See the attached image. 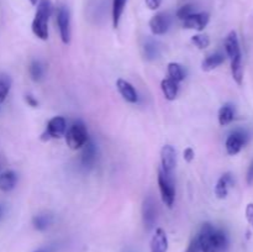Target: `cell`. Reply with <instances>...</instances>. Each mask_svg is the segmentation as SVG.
I'll return each instance as SVG.
<instances>
[{
	"mask_svg": "<svg viewBox=\"0 0 253 252\" xmlns=\"http://www.w3.org/2000/svg\"><path fill=\"white\" fill-rule=\"evenodd\" d=\"M197 237L199 240L202 252H226L229 249L230 241L226 231L214 226L210 222L202 225Z\"/></svg>",
	"mask_w": 253,
	"mask_h": 252,
	"instance_id": "obj_1",
	"label": "cell"
},
{
	"mask_svg": "<svg viewBox=\"0 0 253 252\" xmlns=\"http://www.w3.org/2000/svg\"><path fill=\"white\" fill-rule=\"evenodd\" d=\"M52 14V4L49 0H40L36 15L32 21V32L42 41L48 39V20Z\"/></svg>",
	"mask_w": 253,
	"mask_h": 252,
	"instance_id": "obj_2",
	"label": "cell"
},
{
	"mask_svg": "<svg viewBox=\"0 0 253 252\" xmlns=\"http://www.w3.org/2000/svg\"><path fill=\"white\" fill-rule=\"evenodd\" d=\"M89 140L88 130L86 126L84 125L82 121H76L71 127L68 128L66 133V141L67 145L72 150H78L82 148Z\"/></svg>",
	"mask_w": 253,
	"mask_h": 252,
	"instance_id": "obj_3",
	"label": "cell"
},
{
	"mask_svg": "<svg viewBox=\"0 0 253 252\" xmlns=\"http://www.w3.org/2000/svg\"><path fill=\"white\" fill-rule=\"evenodd\" d=\"M158 187H160L162 202L168 208H172L175 200V187L173 174L163 172L162 169L158 170Z\"/></svg>",
	"mask_w": 253,
	"mask_h": 252,
	"instance_id": "obj_4",
	"label": "cell"
},
{
	"mask_svg": "<svg viewBox=\"0 0 253 252\" xmlns=\"http://www.w3.org/2000/svg\"><path fill=\"white\" fill-rule=\"evenodd\" d=\"M250 141V133L245 128H236L226 138L225 147L229 155L235 156L242 151V148Z\"/></svg>",
	"mask_w": 253,
	"mask_h": 252,
	"instance_id": "obj_5",
	"label": "cell"
},
{
	"mask_svg": "<svg viewBox=\"0 0 253 252\" xmlns=\"http://www.w3.org/2000/svg\"><path fill=\"white\" fill-rule=\"evenodd\" d=\"M158 217V207L157 202L152 195H148L145 198L142 204V220L145 229L151 231L156 226Z\"/></svg>",
	"mask_w": 253,
	"mask_h": 252,
	"instance_id": "obj_6",
	"label": "cell"
},
{
	"mask_svg": "<svg viewBox=\"0 0 253 252\" xmlns=\"http://www.w3.org/2000/svg\"><path fill=\"white\" fill-rule=\"evenodd\" d=\"M57 25H58L62 42L68 44L71 41V16L68 9L64 5H61L57 9Z\"/></svg>",
	"mask_w": 253,
	"mask_h": 252,
	"instance_id": "obj_7",
	"label": "cell"
},
{
	"mask_svg": "<svg viewBox=\"0 0 253 252\" xmlns=\"http://www.w3.org/2000/svg\"><path fill=\"white\" fill-rule=\"evenodd\" d=\"M67 131V123L63 116H54L47 124L46 132L43 136H47L44 140L49 138H59L66 133Z\"/></svg>",
	"mask_w": 253,
	"mask_h": 252,
	"instance_id": "obj_8",
	"label": "cell"
},
{
	"mask_svg": "<svg viewBox=\"0 0 253 252\" xmlns=\"http://www.w3.org/2000/svg\"><path fill=\"white\" fill-rule=\"evenodd\" d=\"M170 26V16L168 12H158L150 20V29L153 35L161 36L168 31Z\"/></svg>",
	"mask_w": 253,
	"mask_h": 252,
	"instance_id": "obj_9",
	"label": "cell"
},
{
	"mask_svg": "<svg viewBox=\"0 0 253 252\" xmlns=\"http://www.w3.org/2000/svg\"><path fill=\"white\" fill-rule=\"evenodd\" d=\"M175 162H177V155L173 146L166 145L161 150V163L162 168L161 169L166 173L173 174V170L175 168Z\"/></svg>",
	"mask_w": 253,
	"mask_h": 252,
	"instance_id": "obj_10",
	"label": "cell"
},
{
	"mask_svg": "<svg viewBox=\"0 0 253 252\" xmlns=\"http://www.w3.org/2000/svg\"><path fill=\"white\" fill-rule=\"evenodd\" d=\"M209 20L210 15L208 12H194V14L189 15L187 19L183 20V26L185 29L202 31V30H204L207 27Z\"/></svg>",
	"mask_w": 253,
	"mask_h": 252,
	"instance_id": "obj_11",
	"label": "cell"
},
{
	"mask_svg": "<svg viewBox=\"0 0 253 252\" xmlns=\"http://www.w3.org/2000/svg\"><path fill=\"white\" fill-rule=\"evenodd\" d=\"M234 184L235 179L232 173H224V174L219 178L216 185H215V195H216L219 199H225V198L227 197V194H229V190L231 189Z\"/></svg>",
	"mask_w": 253,
	"mask_h": 252,
	"instance_id": "obj_12",
	"label": "cell"
},
{
	"mask_svg": "<svg viewBox=\"0 0 253 252\" xmlns=\"http://www.w3.org/2000/svg\"><path fill=\"white\" fill-rule=\"evenodd\" d=\"M116 88H118L121 96H123L127 103L136 104L138 101L137 91L133 88L132 84L128 83L127 81H125V79H118V82H116Z\"/></svg>",
	"mask_w": 253,
	"mask_h": 252,
	"instance_id": "obj_13",
	"label": "cell"
},
{
	"mask_svg": "<svg viewBox=\"0 0 253 252\" xmlns=\"http://www.w3.org/2000/svg\"><path fill=\"white\" fill-rule=\"evenodd\" d=\"M84 150L82 153V166L84 168H91L96 162L98 158V150L94 141L88 140V142L83 146Z\"/></svg>",
	"mask_w": 253,
	"mask_h": 252,
	"instance_id": "obj_14",
	"label": "cell"
},
{
	"mask_svg": "<svg viewBox=\"0 0 253 252\" xmlns=\"http://www.w3.org/2000/svg\"><path fill=\"white\" fill-rule=\"evenodd\" d=\"M224 46H225V51H226L227 57H229L230 59L242 54L241 48H240L239 37H237V34L235 31L229 32V35H227L226 39H225L224 41Z\"/></svg>",
	"mask_w": 253,
	"mask_h": 252,
	"instance_id": "obj_15",
	"label": "cell"
},
{
	"mask_svg": "<svg viewBox=\"0 0 253 252\" xmlns=\"http://www.w3.org/2000/svg\"><path fill=\"white\" fill-rule=\"evenodd\" d=\"M168 237L163 229L156 230L152 240H151V252H167Z\"/></svg>",
	"mask_w": 253,
	"mask_h": 252,
	"instance_id": "obj_16",
	"label": "cell"
},
{
	"mask_svg": "<svg viewBox=\"0 0 253 252\" xmlns=\"http://www.w3.org/2000/svg\"><path fill=\"white\" fill-rule=\"evenodd\" d=\"M17 183V174L14 170H4L0 173V190L1 192H11Z\"/></svg>",
	"mask_w": 253,
	"mask_h": 252,
	"instance_id": "obj_17",
	"label": "cell"
},
{
	"mask_svg": "<svg viewBox=\"0 0 253 252\" xmlns=\"http://www.w3.org/2000/svg\"><path fill=\"white\" fill-rule=\"evenodd\" d=\"M235 116H236V109L235 105L231 103H226L220 108L219 110V124L221 126H227L234 121Z\"/></svg>",
	"mask_w": 253,
	"mask_h": 252,
	"instance_id": "obj_18",
	"label": "cell"
},
{
	"mask_svg": "<svg viewBox=\"0 0 253 252\" xmlns=\"http://www.w3.org/2000/svg\"><path fill=\"white\" fill-rule=\"evenodd\" d=\"M143 52H145V57L148 61H155V59H157L160 57V43L155 39H152V37H147L145 41V44H143Z\"/></svg>",
	"mask_w": 253,
	"mask_h": 252,
	"instance_id": "obj_19",
	"label": "cell"
},
{
	"mask_svg": "<svg viewBox=\"0 0 253 252\" xmlns=\"http://www.w3.org/2000/svg\"><path fill=\"white\" fill-rule=\"evenodd\" d=\"M225 61V56L221 52H215V53L209 54L204 61L202 62V69L205 72H210L212 69L217 68L219 66H221Z\"/></svg>",
	"mask_w": 253,
	"mask_h": 252,
	"instance_id": "obj_20",
	"label": "cell"
},
{
	"mask_svg": "<svg viewBox=\"0 0 253 252\" xmlns=\"http://www.w3.org/2000/svg\"><path fill=\"white\" fill-rule=\"evenodd\" d=\"M178 84L179 83H177V82L170 78L163 79L162 83H161V89H162L163 95L167 100H174L177 98L178 89H179Z\"/></svg>",
	"mask_w": 253,
	"mask_h": 252,
	"instance_id": "obj_21",
	"label": "cell"
},
{
	"mask_svg": "<svg viewBox=\"0 0 253 252\" xmlns=\"http://www.w3.org/2000/svg\"><path fill=\"white\" fill-rule=\"evenodd\" d=\"M231 61V73L232 78L239 85H242L244 82V64H242V54L230 59Z\"/></svg>",
	"mask_w": 253,
	"mask_h": 252,
	"instance_id": "obj_22",
	"label": "cell"
},
{
	"mask_svg": "<svg viewBox=\"0 0 253 252\" xmlns=\"http://www.w3.org/2000/svg\"><path fill=\"white\" fill-rule=\"evenodd\" d=\"M52 222H53V216H52L51 214H47V212L36 215V216H34V219H32V225H34L35 229L39 230V231H44V230H47L51 226Z\"/></svg>",
	"mask_w": 253,
	"mask_h": 252,
	"instance_id": "obj_23",
	"label": "cell"
},
{
	"mask_svg": "<svg viewBox=\"0 0 253 252\" xmlns=\"http://www.w3.org/2000/svg\"><path fill=\"white\" fill-rule=\"evenodd\" d=\"M127 0H113V25L118 29Z\"/></svg>",
	"mask_w": 253,
	"mask_h": 252,
	"instance_id": "obj_24",
	"label": "cell"
},
{
	"mask_svg": "<svg viewBox=\"0 0 253 252\" xmlns=\"http://www.w3.org/2000/svg\"><path fill=\"white\" fill-rule=\"evenodd\" d=\"M29 73H30V77H31L32 81L40 82L44 76L43 63H42L41 61H37V59L32 61L31 64H30V67H29Z\"/></svg>",
	"mask_w": 253,
	"mask_h": 252,
	"instance_id": "obj_25",
	"label": "cell"
},
{
	"mask_svg": "<svg viewBox=\"0 0 253 252\" xmlns=\"http://www.w3.org/2000/svg\"><path fill=\"white\" fill-rule=\"evenodd\" d=\"M168 74H169V78L175 81L177 83H180L185 78V72L183 67L179 63H175V62H170L168 64Z\"/></svg>",
	"mask_w": 253,
	"mask_h": 252,
	"instance_id": "obj_26",
	"label": "cell"
},
{
	"mask_svg": "<svg viewBox=\"0 0 253 252\" xmlns=\"http://www.w3.org/2000/svg\"><path fill=\"white\" fill-rule=\"evenodd\" d=\"M10 86H11V81L9 77L0 74V104L6 99L10 91Z\"/></svg>",
	"mask_w": 253,
	"mask_h": 252,
	"instance_id": "obj_27",
	"label": "cell"
},
{
	"mask_svg": "<svg viewBox=\"0 0 253 252\" xmlns=\"http://www.w3.org/2000/svg\"><path fill=\"white\" fill-rule=\"evenodd\" d=\"M194 12H195V6L193 4H189V2H188V4L182 5V6H180L179 9H178L177 17L183 21V20L187 19V17L189 16V15L194 14Z\"/></svg>",
	"mask_w": 253,
	"mask_h": 252,
	"instance_id": "obj_28",
	"label": "cell"
},
{
	"mask_svg": "<svg viewBox=\"0 0 253 252\" xmlns=\"http://www.w3.org/2000/svg\"><path fill=\"white\" fill-rule=\"evenodd\" d=\"M193 44L198 47L200 49H204L207 47H209L210 44V39L207 36V35H195V36L192 37Z\"/></svg>",
	"mask_w": 253,
	"mask_h": 252,
	"instance_id": "obj_29",
	"label": "cell"
},
{
	"mask_svg": "<svg viewBox=\"0 0 253 252\" xmlns=\"http://www.w3.org/2000/svg\"><path fill=\"white\" fill-rule=\"evenodd\" d=\"M184 252H202V251H200L199 240H198L197 236H195L194 239H192V241H190L189 246H188V249L185 250Z\"/></svg>",
	"mask_w": 253,
	"mask_h": 252,
	"instance_id": "obj_30",
	"label": "cell"
},
{
	"mask_svg": "<svg viewBox=\"0 0 253 252\" xmlns=\"http://www.w3.org/2000/svg\"><path fill=\"white\" fill-rule=\"evenodd\" d=\"M246 219L253 229V203H250L246 207Z\"/></svg>",
	"mask_w": 253,
	"mask_h": 252,
	"instance_id": "obj_31",
	"label": "cell"
},
{
	"mask_svg": "<svg viewBox=\"0 0 253 252\" xmlns=\"http://www.w3.org/2000/svg\"><path fill=\"white\" fill-rule=\"evenodd\" d=\"M145 2L148 9L157 10L161 6V4H162V0H145Z\"/></svg>",
	"mask_w": 253,
	"mask_h": 252,
	"instance_id": "obj_32",
	"label": "cell"
},
{
	"mask_svg": "<svg viewBox=\"0 0 253 252\" xmlns=\"http://www.w3.org/2000/svg\"><path fill=\"white\" fill-rule=\"evenodd\" d=\"M184 160L187 161V162H192L193 160H194V151H193V148L188 147L184 150Z\"/></svg>",
	"mask_w": 253,
	"mask_h": 252,
	"instance_id": "obj_33",
	"label": "cell"
},
{
	"mask_svg": "<svg viewBox=\"0 0 253 252\" xmlns=\"http://www.w3.org/2000/svg\"><path fill=\"white\" fill-rule=\"evenodd\" d=\"M246 180H247V184L252 185L253 184V160L250 165L249 169H247V174H246Z\"/></svg>",
	"mask_w": 253,
	"mask_h": 252,
	"instance_id": "obj_34",
	"label": "cell"
},
{
	"mask_svg": "<svg viewBox=\"0 0 253 252\" xmlns=\"http://www.w3.org/2000/svg\"><path fill=\"white\" fill-rule=\"evenodd\" d=\"M25 101H26L30 106H32V108H37V106H39V101H37L34 96L30 95V94H27V95L25 96Z\"/></svg>",
	"mask_w": 253,
	"mask_h": 252,
	"instance_id": "obj_35",
	"label": "cell"
},
{
	"mask_svg": "<svg viewBox=\"0 0 253 252\" xmlns=\"http://www.w3.org/2000/svg\"><path fill=\"white\" fill-rule=\"evenodd\" d=\"M34 252H56V246H53V245H48V246H43L39 250H35Z\"/></svg>",
	"mask_w": 253,
	"mask_h": 252,
	"instance_id": "obj_36",
	"label": "cell"
},
{
	"mask_svg": "<svg viewBox=\"0 0 253 252\" xmlns=\"http://www.w3.org/2000/svg\"><path fill=\"white\" fill-rule=\"evenodd\" d=\"M37 1H39V0H30V2H31L32 5H36Z\"/></svg>",
	"mask_w": 253,
	"mask_h": 252,
	"instance_id": "obj_37",
	"label": "cell"
},
{
	"mask_svg": "<svg viewBox=\"0 0 253 252\" xmlns=\"http://www.w3.org/2000/svg\"><path fill=\"white\" fill-rule=\"evenodd\" d=\"M1 215H2V207L0 205V216H1Z\"/></svg>",
	"mask_w": 253,
	"mask_h": 252,
	"instance_id": "obj_38",
	"label": "cell"
},
{
	"mask_svg": "<svg viewBox=\"0 0 253 252\" xmlns=\"http://www.w3.org/2000/svg\"><path fill=\"white\" fill-rule=\"evenodd\" d=\"M1 169H2V165H1V162H0V173H1V172H2V170H1Z\"/></svg>",
	"mask_w": 253,
	"mask_h": 252,
	"instance_id": "obj_39",
	"label": "cell"
}]
</instances>
